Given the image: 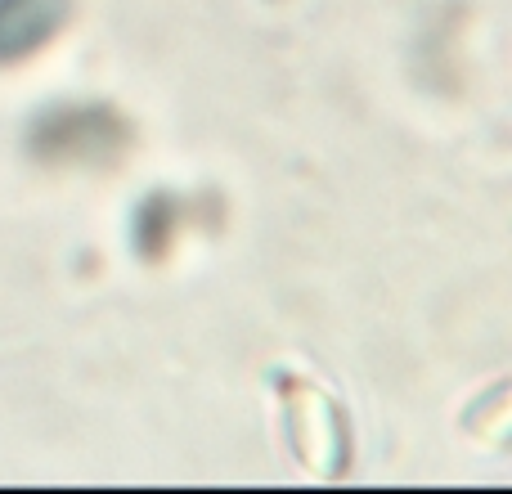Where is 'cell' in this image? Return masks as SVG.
Wrapping results in <instances>:
<instances>
[{"label":"cell","instance_id":"cell-1","mask_svg":"<svg viewBox=\"0 0 512 494\" xmlns=\"http://www.w3.org/2000/svg\"><path fill=\"white\" fill-rule=\"evenodd\" d=\"M283 396H288V409H292V445L301 450L306 468H315L319 477L342 472V459H346L342 409L306 378H288Z\"/></svg>","mask_w":512,"mask_h":494},{"label":"cell","instance_id":"cell-2","mask_svg":"<svg viewBox=\"0 0 512 494\" xmlns=\"http://www.w3.org/2000/svg\"><path fill=\"white\" fill-rule=\"evenodd\" d=\"M72 14V0H0V63L36 54Z\"/></svg>","mask_w":512,"mask_h":494}]
</instances>
